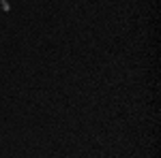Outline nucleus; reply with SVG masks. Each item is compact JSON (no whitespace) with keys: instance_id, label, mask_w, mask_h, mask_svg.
<instances>
[]
</instances>
